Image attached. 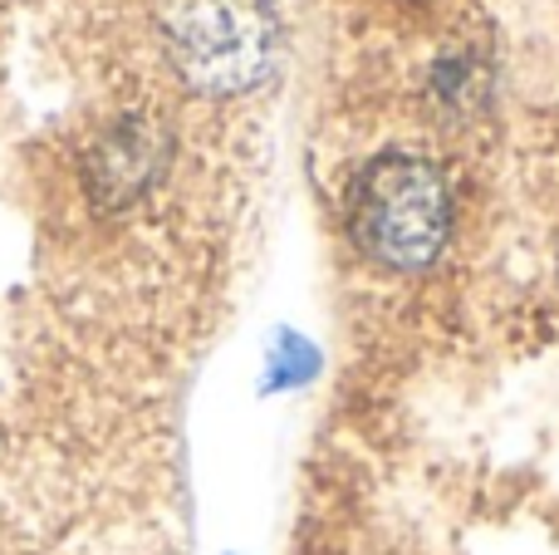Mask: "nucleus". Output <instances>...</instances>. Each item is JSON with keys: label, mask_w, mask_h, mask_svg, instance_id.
<instances>
[{"label": "nucleus", "mask_w": 559, "mask_h": 555, "mask_svg": "<svg viewBox=\"0 0 559 555\" xmlns=\"http://www.w3.org/2000/svg\"><path fill=\"white\" fill-rule=\"evenodd\" d=\"M338 232L364 275L427 285L466 241V182L432 143H383L348 173Z\"/></svg>", "instance_id": "1"}, {"label": "nucleus", "mask_w": 559, "mask_h": 555, "mask_svg": "<svg viewBox=\"0 0 559 555\" xmlns=\"http://www.w3.org/2000/svg\"><path fill=\"white\" fill-rule=\"evenodd\" d=\"M378 5H427V0H378Z\"/></svg>", "instance_id": "2"}]
</instances>
